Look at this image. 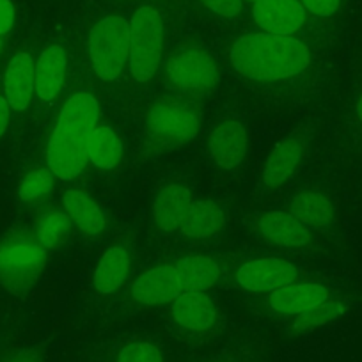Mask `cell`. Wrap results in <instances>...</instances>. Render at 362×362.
Listing matches in <instances>:
<instances>
[{"label": "cell", "mask_w": 362, "mask_h": 362, "mask_svg": "<svg viewBox=\"0 0 362 362\" xmlns=\"http://www.w3.org/2000/svg\"><path fill=\"white\" fill-rule=\"evenodd\" d=\"M357 114H358V117H361V121H362V96H361V100L357 102Z\"/></svg>", "instance_id": "cell-34"}, {"label": "cell", "mask_w": 362, "mask_h": 362, "mask_svg": "<svg viewBox=\"0 0 362 362\" xmlns=\"http://www.w3.org/2000/svg\"><path fill=\"white\" fill-rule=\"evenodd\" d=\"M68 57L61 45H50L40 55L34 71V86L36 93L43 102H50L61 90L66 76Z\"/></svg>", "instance_id": "cell-15"}, {"label": "cell", "mask_w": 362, "mask_h": 362, "mask_svg": "<svg viewBox=\"0 0 362 362\" xmlns=\"http://www.w3.org/2000/svg\"><path fill=\"white\" fill-rule=\"evenodd\" d=\"M343 305L339 302H323V304L315 305V308L308 309V311L300 313L295 322L297 329H308V327L315 325H325V323L332 322V320L339 318L343 315Z\"/></svg>", "instance_id": "cell-27"}, {"label": "cell", "mask_w": 362, "mask_h": 362, "mask_svg": "<svg viewBox=\"0 0 362 362\" xmlns=\"http://www.w3.org/2000/svg\"><path fill=\"white\" fill-rule=\"evenodd\" d=\"M210 153L218 167L236 169L247 153V132L236 119H224L210 135Z\"/></svg>", "instance_id": "cell-11"}, {"label": "cell", "mask_w": 362, "mask_h": 362, "mask_svg": "<svg viewBox=\"0 0 362 362\" xmlns=\"http://www.w3.org/2000/svg\"><path fill=\"white\" fill-rule=\"evenodd\" d=\"M15 23V6L11 0H0V36L9 33Z\"/></svg>", "instance_id": "cell-31"}, {"label": "cell", "mask_w": 362, "mask_h": 362, "mask_svg": "<svg viewBox=\"0 0 362 362\" xmlns=\"http://www.w3.org/2000/svg\"><path fill=\"white\" fill-rule=\"evenodd\" d=\"M180 277L181 290L185 293H204L221 277L218 264L206 256L183 257L174 264Z\"/></svg>", "instance_id": "cell-19"}, {"label": "cell", "mask_w": 362, "mask_h": 362, "mask_svg": "<svg viewBox=\"0 0 362 362\" xmlns=\"http://www.w3.org/2000/svg\"><path fill=\"white\" fill-rule=\"evenodd\" d=\"M66 215L87 236H96L105 229V217L96 201L82 190H66L62 196Z\"/></svg>", "instance_id": "cell-18"}, {"label": "cell", "mask_w": 362, "mask_h": 362, "mask_svg": "<svg viewBox=\"0 0 362 362\" xmlns=\"http://www.w3.org/2000/svg\"><path fill=\"white\" fill-rule=\"evenodd\" d=\"M217 362H224V361H217Z\"/></svg>", "instance_id": "cell-37"}, {"label": "cell", "mask_w": 362, "mask_h": 362, "mask_svg": "<svg viewBox=\"0 0 362 362\" xmlns=\"http://www.w3.org/2000/svg\"><path fill=\"white\" fill-rule=\"evenodd\" d=\"M192 206L190 192L183 185L170 183L156 194L153 201V222L162 233L173 235L180 231Z\"/></svg>", "instance_id": "cell-12"}, {"label": "cell", "mask_w": 362, "mask_h": 362, "mask_svg": "<svg viewBox=\"0 0 362 362\" xmlns=\"http://www.w3.org/2000/svg\"><path fill=\"white\" fill-rule=\"evenodd\" d=\"M34 71H36V64H34L33 57L25 52H18L9 61L8 69H6L4 89L6 100H8L9 107L13 110L23 112L29 107L33 90L36 89V86H34Z\"/></svg>", "instance_id": "cell-13"}, {"label": "cell", "mask_w": 362, "mask_h": 362, "mask_svg": "<svg viewBox=\"0 0 362 362\" xmlns=\"http://www.w3.org/2000/svg\"><path fill=\"white\" fill-rule=\"evenodd\" d=\"M311 62L309 48L291 36L257 33L238 37L231 48V64L242 76L276 82L304 71Z\"/></svg>", "instance_id": "cell-1"}, {"label": "cell", "mask_w": 362, "mask_h": 362, "mask_svg": "<svg viewBox=\"0 0 362 362\" xmlns=\"http://www.w3.org/2000/svg\"><path fill=\"white\" fill-rule=\"evenodd\" d=\"M130 270V256L124 247H110L95 270V288L102 295H110L123 286Z\"/></svg>", "instance_id": "cell-22"}, {"label": "cell", "mask_w": 362, "mask_h": 362, "mask_svg": "<svg viewBox=\"0 0 362 362\" xmlns=\"http://www.w3.org/2000/svg\"><path fill=\"white\" fill-rule=\"evenodd\" d=\"M0 50H2V37H0Z\"/></svg>", "instance_id": "cell-35"}, {"label": "cell", "mask_w": 362, "mask_h": 362, "mask_svg": "<svg viewBox=\"0 0 362 362\" xmlns=\"http://www.w3.org/2000/svg\"><path fill=\"white\" fill-rule=\"evenodd\" d=\"M329 298V291L322 284H288L281 290L272 291L270 305L283 315H300L315 305L323 304Z\"/></svg>", "instance_id": "cell-16"}, {"label": "cell", "mask_w": 362, "mask_h": 362, "mask_svg": "<svg viewBox=\"0 0 362 362\" xmlns=\"http://www.w3.org/2000/svg\"><path fill=\"white\" fill-rule=\"evenodd\" d=\"M165 80L181 95L199 98L217 86L218 66L204 50L180 52L167 62Z\"/></svg>", "instance_id": "cell-7"}, {"label": "cell", "mask_w": 362, "mask_h": 362, "mask_svg": "<svg viewBox=\"0 0 362 362\" xmlns=\"http://www.w3.org/2000/svg\"><path fill=\"white\" fill-rule=\"evenodd\" d=\"M210 11L224 18H235L242 11V0H201Z\"/></svg>", "instance_id": "cell-29"}, {"label": "cell", "mask_w": 362, "mask_h": 362, "mask_svg": "<svg viewBox=\"0 0 362 362\" xmlns=\"http://www.w3.org/2000/svg\"><path fill=\"white\" fill-rule=\"evenodd\" d=\"M130 73L137 82H149L162 59L163 22L151 6H142L130 20Z\"/></svg>", "instance_id": "cell-5"}, {"label": "cell", "mask_w": 362, "mask_h": 362, "mask_svg": "<svg viewBox=\"0 0 362 362\" xmlns=\"http://www.w3.org/2000/svg\"><path fill=\"white\" fill-rule=\"evenodd\" d=\"M252 15L264 33L276 36H291L305 22V8L298 0H256Z\"/></svg>", "instance_id": "cell-9"}, {"label": "cell", "mask_w": 362, "mask_h": 362, "mask_svg": "<svg viewBox=\"0 0 362 362\" xmlns=\"http://www.w3.org/2000/svg\"><path fill=\"white\" fill-rule=\"evenodd\" d=\"M116 362H163V358L158 348L151 343L137 341L121 348Z\"/></svg>", "instance_id": "cell-28"}, {"label": "cell", "mask_w": 362, "mask_h": 362, "mask_svg": "<svg viewBox=\"0 0 362 362\" xmlns=\"http://www.w3.org/2000/svg\"><path fill=\"white\" fill-rule=\"evenodd\" d=\"M54 176L50 169H36L30 170L20 183L18 194L22 201L33 203V201L43 199L54 190Z\"/></svg>", "instance_id": "cell-26"}, {"label": "cell", "mask_w": 362, "mask_h": 362, "mask_svg": "<svg viewBox=\"0 0 362 362\" xmlns=\"http://www.w3.org/2000/svg\"><path fill=\"white\" fill-rule=\"evenodd\" d=\"M98 102L89 93H75L66 100L47 149L48 167L55 176L73 180L82 173L89 160L87 146L98 123Z\"/></svg>", "instance_id": "cell-2"}, {"label": "cell", "mask_w": 362, "mask_h": 362, "mask_svg": "<svg viewBox=\"0 0 362 362\" xmlns=\"http://www.w3.org/2000/svg\"><path fill=\"white\" fill-rule=\"evenodd\" d=\"M130 52V25L121 16L100 20L89 36V57L103 82H112L123 71Z\"/></svg>", "instance_id": "cell-6"}, {"label": "cell", "mask_w": 362, "mask_h": 362, "mask_svg": "<svg viewBox=\"0 0 362 362\" xmlns=\"http://www.w3.org/2000/svg\"><path fill=\"white\" fill-rule=\"evenodd\" d=\"M291 215L305 228L322 229L332 224L334 208L325 196L316 192H304L295 197L290 204Z\"/></svg>", "instance_id": "cell-23"}, {"label": "cell", "mask_w": 362, "mask_h": 362, "mask_svg": "<svg viewBox=\"0 0 362 362\" xmlns=\"http://www.w3.org/2000/svg\"><path fill=\"white\" fill-rule=\"evenodd\" d=\"M87 155L93 165L100 169H114L123 155V146L114 130L109 127H98L90 134Z\"/></svg>", "instance_id": "cell-24"}, {"label": "cell", "mask_w": 362, "mask_h": 362, "mask_svg": "<svg viewBox=\"0 0 362 362\" xmlns=\"http://www.w3.org/2000/svg\"><path fill=\"white\" fill-rule=\"evenodd\" d=\"M302 158V146L295 139H286L274 148L263 170L264 185L270 189L281 187L297 169Z\"/></svg>", "instance_id": "cell-21"}, {"label": "cell", "mask_w": 362, "mask_h": 362, "mask_svg": "<svg viewBox=\"0 0 362 362\" xmlns=\"http://www.w3.org/2000/svg\"><path fill=\"white\" fill-rule=\"evenodd\" d=\"M297 276V268L290 261L264 257L242 264L236 272V281L249 291H276L293 284Z\"/></svg>", "instance_id": "cell-8"}, {"label": "cell", "mask_w": 362, "mask_h": 362, "mask_svg": "<svg viewBox=\"0 0 362 362\" xmlns=\"http://www.w3.org/2000/svg\"><path fill=\"white\" fill-rule=\"evenodd\" d=\"M226 224V214L215 201H196L180 231L189 238H210Z\"/></svg>", "instance_id": "cell-20"}, {"label": "cell", "mask_w": 362, "mask_h": 362, "mask_svg": "<svg viewBox=\"0 0 362 362\" xmlns=\"http://www.w3.org/2000/svg\"><path fill=\"white\" fill-rule=\"evenodd\" d=\"M257 231L264 240L279 247H304L311 242L309 229L286 211L264 214L257 222Z\"/></svg>", "instance_id": "cell-14"}, {"label": "cell", "mask_w": 362, "mask_h": 362, "mask_svg": "<svg viewBox=\"0 0 362 362\" xmlns=\"http://www.w3.org/2000/svg\"><path fill=\"white\" fill-rule=\"evenodd\" d=\"M71 231V218L62 211H48L37 221L36 240L43 249L55 250L62 247Z\"/></svg>", "instance_id": "cell-25"}, {"label": "cell", "mask_w": 362, "mask_h": 362, "mask_svg": "<svg viewBox=\"0 0 362 362\" xmlns=\"http://www.w3.org/2000/svg\"><path fill=\"white\" fill-rule=\"evenodd\" d=\"M302 6L316 16H330L339 8V0H302Z\"/></svg>", "instance_id": "cell-30"}, {"label": "cell", "mask_w": 362, "mask_h": 362, "mask_svg": "<svg viewBox=\"0 0 362 362\" xmlns=\"http://www.w3.org/2000/svg\"><path fill=\"white\" fill-rule=\"evenodd\" d=\"M9 362H40V361H37L36 357H33V355H22V357H16Z\"/></svg>", "instance_id": "cell-33"}, {"label": "cell", "mask_w": 362, "mask_h": 362, "mask_svg": "<svg viewBox=\"0 0 362 362\" xmlns=\"http://www.w3.org/2000/svg\"><path fill=\"white\" fill-rule=\"evenodd\" d=\"M146 127L158 144L177 148L197 137L201 114L196 103L165 96L151 105L146 116Z\"/></svg>", "instance_id": "cell-3"}, {"label": "cell", "mask_w": 362, "mask_h": 362, "mask_svg": "<svg viewBox=\"0 0 362 362\" xmlns=\"http://www.w3.org/2000/svg\"><path fill=\"white\" fill-rule=\"evenodd\" d=\"M181 283L176 268L170 264L144 272L132 284V295L146 305H162L174 302L181 295Z\"/></svg>", "instance_id": "cell-10"}, {"label": "cell", "mask_w": 362, "mask_h": 362, "mask_svg": "<svg viewBox=\"0 0 362 362\" xmlns=\"http://www.w3.org/2000/svg\"><path fill=\"white\" fill-rule=\"evenodd\" d=\"M173 318L180 323L181 327L190 330L203 332L214 327L217 320V311H215L214 302L204 293H185L174 300Z\"/></svg>", "instance_id": "cell-17"}, {"label": "cell", "mask_w": 362, "mask_h": 362, "mask_svg": "<svg viewBox=\"0 0 362 362\" xmlns=\"http://www.w3.org/2000/svg\"><path fill=\"white\" fill-rule=\"evenodd\" d=\"M47 264V252L29 235H11L0 243V281L13 293L34 286Z\"/></svg>", "instance_id": "cell-4"}, {"label": "cell", "mask_w": 362, "mask_h": 362, "mask_svg": "<svg viewBox=\"0 0 362 362\" xmlns=\"http://www.w3.org/2000/svg\"><path fill=\"white\" fill-rule=\"evenodd\" d=\"M250 2H256V0H250Z\"/></svg>", "instance_id": "cell-36"}, {"label": "cell", "mask_w": 362, "mask_h": 362, "mask_svg": "<svg viewBox=\"0 0 362 362\" xmlns=\"http://www.w3.org/2000/svg\"><path fill=\"white\" fill-rule=\"evenodd\" d=\"M9 119V103L8 100L0 96V137L6 132V127H8Z\"/></svg>", "instance_id": "cell-32"}]
</instances>
